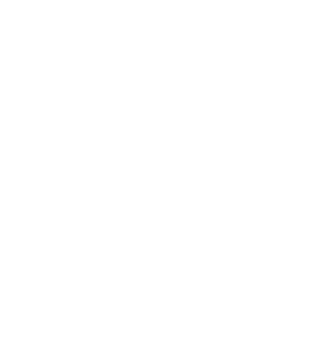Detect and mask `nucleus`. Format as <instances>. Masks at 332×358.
I'll return each instance as SVG.
<instances>
[]
</instances>
